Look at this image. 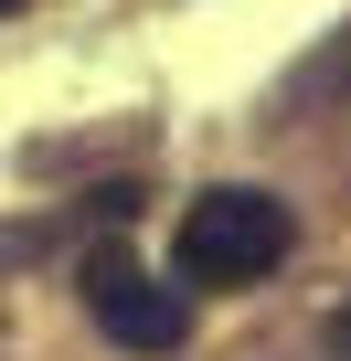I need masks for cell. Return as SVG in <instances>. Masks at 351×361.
<instances>
[{
  "mask_svg": "<svg viewBox=\"0 0 351 361\" xmlns=\"http://www.w3.org/2000/svg\"><path fill=\"white\" fill-rule=\"evenodd\" d=\"M85 308H96V329H107L117 350H182V340H192V308L170 298L128 245H96V255H85Z\"/></svg>",
  "mask_w": 351,
  "mask_h": 361,
  "instance_id": "7a4b0ae2",
  "label": "cell"
},
{
  "mask_svg": "<svg viewBox=\"0 0 351 361\" xmlns=\"http://www.w3.org/2000/svg\"><path fill=\"white\" fill-rule=\"evenodd\" d=\"M287 245H298V224H287L277 192H203L182 213V234H170L192 287H256V276L287 266Z\"/></svg>",
  "mask_w": 351,
  "mask_h": 361,
  "instance_id": "6da1fadb",
  "label": "cell"
},
{
  "mask_svg": "<svg viewBox=\"0 0 351 361\" xmlns=\"http://www.w3.org/2000/svg\"><path fill=\"white\" fill-rule=\"evenodd\" d=\"M330 340H340V350H351V319H340V329H330Z\"/></svg>",
  "mask_w": 351,
  "mask_h": 361,
  "instance_id": "3957f363",
  "label": "cell"
}]
</instances>
